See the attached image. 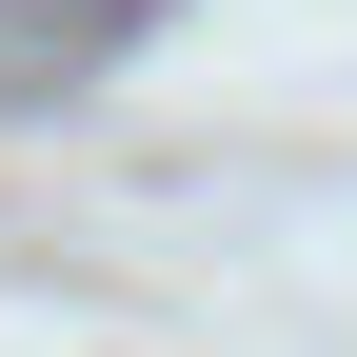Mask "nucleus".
<instances>
[{
	"label": "nucleus",
	"mask_w": 357,
	"mask_h": 357,
	"mask_svg": "<svg viewBox=\"0 0 357 357\" xmlns=\"http://www.w3.org/2000/svg\"><path fill=\"white\" fill-rule=\"evenodd\" d=\"M178 0H0V100H79L119 40H159Z\"/></svg>",
	"instance_id": "nucleus-1"
}]
</instances>
